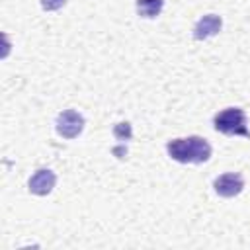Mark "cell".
Segmentation results:
<instances>
[{"label": "cell", "mask_w": 250, "mask_h": 250, "mask_svg": "<svg viewBox=\"0 0 250 250\" xmlns=\"http://www.w3.org/2000/svg\"><path fill=\"white\" fill-rule=\"evenodd\" d=\"M135 6H137V14H139L141 18L152 20V18H156V16L162 12L164 0H137Z\"/></svg>", "instance_id": "52a82bcc"}, {"label": "cell", "mask_w": 250, "mask_h": 250, "mask_svg": "<svg viewBox=\"0 0 250 250\" xmlns=\"http://www.w3.org/2000/svg\"><path fill=\"white\" fill-rule=\"evenodd\" d=\"M215 131L229 137H246L250 139V131L246 127V113L240 107H225L213 117Z\"/></svg>", "instance_id": "7a4b0ae2"}, {"label": "cell", "mask_w": 250, "mask_h": 250, "mask_svg": "<svg viewBox=\"0 0 250 250\" xmlns=\"http://www.w3.org/2000/svg\"><path fill=\"white\" fill-rule=\"evenodd\" d=\"M64 4H66V0H41V8H43L45 12H55V10H61Z\"/></svg>", "instance_id": "9c48e42d"}, {"label": "cell", "mask_w": 250, "mask_h": 250, "mask_svg": "<svg viewBox=\"0 0 250 250\" xmlns=\"http://www.w3.org/2000/svg\"><path fill=\"white\" fill-rule=\"evenodd\" d=\"M221 27H223L221 16H217V14H207V16H203V18L197 20V23H195V27H193V37H195L197 41L209 39V37L217 35V33L221 31Z\"/></svg>", "instance_id": "8992f818"}, {"label": "cell", "mask_w": 250, "mask_h": 250, "mask_svg": "<svg viewBox=\"0 0 250 250\" xmlns=\"http://www.w3.org/2000/svg\"><path fill=\"white\" fill-rule=\"evenodd\" d=\"M166 150L172 160L180 164H203L211 158V145L197 135L186 139H172L166 143Z\"/></svg>", "instance_id": "6da1fadb"}, {"label": "cell", "mask_w": 250, "mask_h": 250, "mask_svg": "<svg viewBox=\"0 0 250 250\" xmlns=\"http://www.w3.org/2000/svg\"><path fill=\"white\" fill-rule=\"evenodd\" d=\"M213 188L221 197H236L244 189V178L238 172H225L215 178Z\"/></svg>", "instance_id": "277c9868"}, {"label": "cell", "mask_w": 250, "mask_h": 250, "mask_svg": "<svg viewBox=\"0 0 250 250\" xmlns=\"http://www.w3.org/2000/svg\"><path fill=\"white\" fill-rule=\"evenodd\" d=\"M55 129L62 139H76L84 129V117L76 109H64L57 115Z\"/></svg>", "instance_id": "3957f363"}, {"label": "cell", "mask_w": 250, "mask_h": 250, "mask_svg": "<svg viewBox=\"0 0 250 250\" xmlns=\"http://www.w3.org/2000/svg\"><path fill=\"white\" fill-rule=\"evenodd\" d=\"M113 137L119 141V143H125V141H131L133 137V129H131V123L127 121H121L113 127Z\"/></svg>", "instance_id": "ba28073f"}, {"label": "cell", "mask_w": 250, "mask_h": 250, "mask_svg": "<svg viewBox=\"0 0 250 250\" xmlns=\"http://www.w3.org/2000/svg\"><path fill=\"white\" fill-rule=\"evenodd\" d=\"M57 184V176L49 168H39L33 172V176L27 182V188L33 195H49Z\"/></svg>", "instance_id": "5b68a950"}]
</instances>
